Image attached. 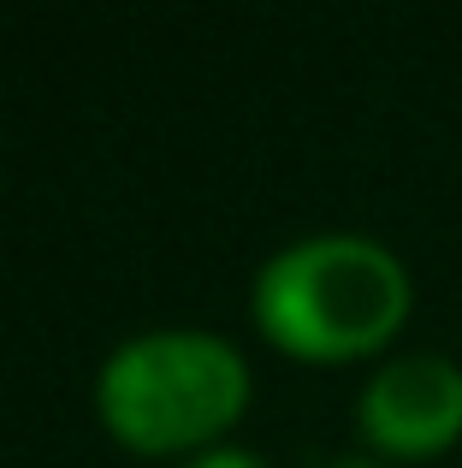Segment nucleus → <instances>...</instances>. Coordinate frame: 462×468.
<instances>
[{"label": "nucleus", "mask_w": 462, "mask_h": 468, "mask_svg": "<svg viewBox=\"0 0 462 468\" xmlns=\"http://www.w3.org/2000/svg\"><path fill=\"white\" fill-rule=\"evenodd\" d=\"M409 314V273L385 243L326 231L278 250L255 279V320L297 356H356Z\"/></svg>", "instance_id": "f257e3e1"}, {"label": "nucleus", "mask_w": 462, "mask_h": 468, "mask_svg": "<svg viewBox=\"0 0 462 468\" xmlns=\"http://www.w3.org/2000/svg\"><path fill=\"white\" fill-rule=\"evenodd\" d=\"M249 367L214 332H142L107 356L95 379L101 421L137 451L202 445L237 421Z\"/></svg>", "instance_id": "f03ea898"}, {"label": "nucleus", "mask_w": 462, "mask_h": 468, "mask_svg": "<svg viewBox=\"0 0 462 468\" xmlns=\"http://www.w3.org/2000/svg\"><path fill=\"white\" fill-rule=\"evenodd\" d=\"M362 433L380 451L421 457L462 433V367L451 356H397L362 391Z\"/></svg>", "instance_id": "7ed1b4c3"}, {"label": "nucleus", "mask_w": 462, "mask_h": 468, "mask_svg": "<svg viewBox=\"0 0 462 468\" xmlns=\"http://www.w3.org/2000/svg\"><path fill=\"white\" fill-rule=\"evenodd\" d=\"M184 468H267L261 457H249V451H208V457L184 463Z\"/></svg>", "instance_id": "20e7f679"}, {"label": "nucleus", "mask_w": 462, "mask_h": 468, "mask_svg": "<svg viewBox=\"0 0 462 468\" xmlns=\"http://www.w3.org/2000/svg\"><path fill=\"white\" fill-rule=\"evenodd\" d=\"M338 468H380V463H338Z\"/></svg>", "instance_id": "39448f33"}]
</instances>
